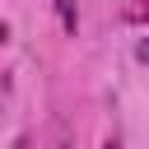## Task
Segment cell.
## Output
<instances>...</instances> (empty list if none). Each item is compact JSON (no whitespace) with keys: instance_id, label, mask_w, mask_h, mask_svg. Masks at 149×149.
Instances as JSON below:
<instances>
[{"instance_id":"6da1fadb","label":"cell","mask_w":149,"mask_h":149,"mask_svg":"<svg viewBox=\"0 0 149 149\" xmlns=\"http://www.w3.org/2000/svg\"><path fill=\"white\" fill-rule=\"evenodd\" d=\"M56 14H61V28H65V33L79 28V9H74V0H56Z\"/></svg>"},{"instance_id":"7a4b0ae2","label":"cell","mask_w":149,"mask_h":149,"mask_svg":"<svg viewBox=\"0 0 149 149\" xmlns=\"http://www.w3.org/2000/svg\"><path fill=\"white\" fill-rule=\"evenodd\" d=\"M135 61H140V65H149V37H140V42H135Z\"/></svg>"},{"instance_id":"3957f363","label":"cell","mask_w":149,"mask_h":149,"mask_svg":"<svg viewBox=\"0 0 149 149\" xmlns=\"http://www.w3.org/2000/svg\"><path fill=\"white\" fill-rule=\"evenodd\" d=\"M5 42H9V23L0 19V47H5Z\"/></svg>"},{"instance_id":"277c9868","label":"cell","mask_w":149,"mask_h":149,"mask_svg":"<svg viewBox=\"0 0 149 149\" xmlns=\"http://www.w3.org/2000/svg\"><path fill=\"white\" fill-rule=\"evenodd\" d=\"M9 149H33V144H28V140H23V135H19V140H14V144H9Z\"/></svg>"},{"instance_id":"5b68a950","label":"cell","mask_w":149,"mask_h":149,"mask_svg":"<svg viewBox=\"0 0 149 149\" xmlns=\"http://www.w3.org/2000/svg\"><path fill=\"white\" fill-rule=\"evenodd\" d=\"M102 149H121V144H116V140H107V144H102Z\"/></svg>"}]
</instances>
